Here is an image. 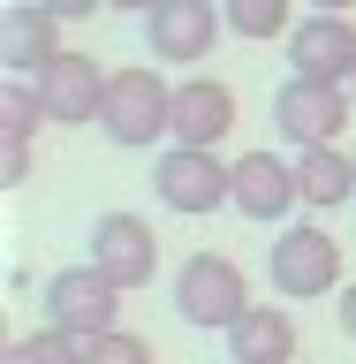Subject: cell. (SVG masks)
I'll list each match as a JSON object with an SVG mask.
<instances>
[{
  "label": "cell",
  "mask_w": 356,
  "mask_h": 364,
  "mask_svg": "<svg viewBox=\"0 0 356 364\" xmlns=\"http://www.w3.org/2000/svg\"><path fill=\"white\" fill-rule=\"evenodd\" d=\"M99 129L122 152H144L159 136H175V84L159 76L152 61H129L107 76V107H99Z\"/></svg>",
  "instance_id": "obj_1"
},
{
  "label": "cell",
  "mask_w": 356,
  "mask_h": 364,
  "mask_svg": "<svg viewBox=\"0 0 356 364\" xmlns=\"http://www.w3.org/2000/svg\"><path fill=\"white\" fill-rule=\"evenodd\" d=\"M311 8H318V16H349L356 0H311Z\"/></svg>",
  "instance_id": "obj_24"
},
{
  "label": "cell",
  "mask_w": 356,
  "mask_h": 364,
  "mask_svg": "<svg viewBox=\"0 0 356 364\" xmlns=\"http://www.w3.org/2000/svg\"><path fill=\"white\" fill-rule=\"evenodd\" d=\"M349 99H356V76H349Z\"/></svg>",
  "instance_id": "obj_25"
},
{
  "label": "cell",
  "mask_w": 356,
  "mask_h": 364,
  "mask_svg": "<svg viewBox=\"0 0 356 364\" xmlns=\"http://www.w3.org/2000/svg\"><path fill=\"white\" fill-rule=\"evenodd\" d=\"M107 8H129V16H152V8H167V0H107Z\"/></svg>",
  "instance_id": "obj_23"
},
{
  "label": "cell",
  "mask_w": 356,
  "mask_h": 364,
  "mask_svg": "<svg viewBox=\"0 0 356 364\" xmlns=\"http://www.w3.org/2000/svg\"><path fill=\"white\" fill-rule=\"evenodd\" d=\"M0 364H84V341H68V334H23V341H8L0 349Z\"/></svg>",
  "instance_id": "obj_17"
},
{
  "label": "cell",
  "mask_w": 356,
  "mask_h": 364,
  "mask_svg": "<svg viewBox=\"0 0 356 364\" xmlns=\"http://www.w3.org/2000/svg\"><path fill=\"white\" fill-rule=\"evenodd\" d=\"M91 266L107 273L114 289H152L159 273V235L144 228V213H99L91 220Z\"/></svg>",
  "instance_id": "obj_7"
},
{
  "label": "cell",
  "mask_w": 356,
  "mask_h": 364,
  "mask_svg": "<svg viewBox=\"0 0 356 364\" xmlns=\"http://www.w3.org/2000/svg\"><path fill=\"white\" fill-rule=\"evenodd\" d=\"M61 53L68 46H61V16H53V8L16 0V8L0 16V61H8V76H45Z\"/></svg>",
  "instance_id": "obj_13"
},
{
  "label": "cell",
  "mask_w": 356,
  "mask_h": 364,
  "mask_svg": "<svg viewBox=\"0 0 356 364\" xmlns=\"http://www.w3.org/2000/svg\"><path fill=\"white\" fill-rule=\"evenodd\" d=\"M38 8H53V16H61V23H84V16H99L107 0H38Z\"/></svg>",
  "instance_id": "obj_21"
},
{
  "label": "cell",
  "mask_w": 356,
  "mask_h": 364,
  "mask_svg": "<svg viewBox=\"0 0 356 364\" xmlns=\"http://www.w3.org/2000/svg\"><path fill=\"white\" fill-rule=\"evenodd\" d=\"M266 281H273V296H288V304L334 296L341 289V243L326 235V228H311V220L281 228L273 250H266Z\"/></svg>",
  "instance_id": "obj_5"
},
{
  "label": "cell",
  "mask_w": 356,
  "mask_h": 364,
  "mask_svg": "<svg viewBox=\"0 0 356 364\" xmlns=\"http://www.w3.org/2000/svg\"><path fill=\"white\" fill-rule=\"evenodd\" d=\"M341 334L356 341V281H349V289H341Z\"/></svg>",
  "instance_id": "obj_22"
},
{
  "label": "cell",
  "mask_w": 356,
  "mask_h": 364,
  "mask_svg": "<svg viewBox=\"0 0 356 364\" xmlns=\"http://www.w3.org/2000/svg\"><path fill=\"white\" fill-rule=\"evenodd\" d=\"M107 76L114 68H99L91 53H61V61L45 68V76H31L45 99V122H68V129H84V122H99V107H107Z\"/></svg>",
  "instance_id": "obj_11"
},
{
  "label": "cell",
  "mask_w": 356,
  "mask_h": 364,
  "mask_svg": "<svg viewBox=\"0 0 356 364\" xmlns=\"http://www.w3.org/2000/svg\"><path fill=\"white\" fill-rule=\"evenodd\" d=\"M356 122L349 84H311V76H288L273 91V129L288 136L296 152H318V144H341V129Z\"/></svg>",
  "instance_id": "obj_6"
},
{
  "label": "cell",
  "mask_w": 356,
  "mask_h": 364,
  "mask_svg": "<svg viewBox=\"0 0 356 364\" xmlns=\"http://www.w3.org/2000/svg\"><path fill=\"white\" fill-rule=\"evenodd\" d=\"M227 31L220 0H167L144 16V46H152L159 68H190V61H212V38Z\"/></svg>",
  "instance_id": "obj_8"
},
{
  "label": "cell",
  "mask_w": 356,
  "mask_h": 364,
  "mask_svg": "<svg viewBox=\"0 0 356 364\" xmlns=\"http://www.w3.org/2000/svg\"><path fill=\"white\" fill-rule=\"evenodd\" d=\"M296 182H303V205L311 213H334V205L356 198V152H341V144L296 152Z\"/></svg>",
  "instance_id": "obj_15"
},
{
  "label": "cell",
  "mask_w": 356,
  "mask_h": 364,
  "mask_svg": "<svg viewBox=\"0 0 356 364\" xmlns=\"http://www.w3.org/2000/svg\"><path fill=\"white\" fill-rule=\"evenodd\" d=\"M227 129H235V91H227L220 76H182L175 84V136H167V144L220 152Z\"/></svg>",
  "instance_id": "obj_12"
},
{
  "label": "cell",
  "mask_w": 356,
  "mask_h": 364,
  "mask_svg": "<svg viewBox=\"0 0 356 364\" xmlns=\"http://www.w3.org/2000/svg\"><path fill=\"white\" fill-rule=\"evenodd\" d=\"M38 122H45V99H38V84L8 76V91H0V136H31Z\"/></svg>",
  "instance_id": "obj_18"
},
{
  "label": "cell",
  "mask_w": 356,
  "mask_h": 364,
  "mask_svg": "<svg viewBox=\"0 0 356 364\" xmlns=\"http://www.w3.org/2000/svg\"><path fill=\"white\" fill-rule=\"evenodd\" d=\"M175 311H182V326L227 334V326L250 311L243 266H235V258H220V250H190V258L175 266Z\"/></svg>",
  "instance_id": "obj_2"
},
{
  "label": "cell",
  "mask_w": 356,
  "mask_h": 364,
  "mask_svg": "<svg viewBox=\"0 0 356 364\" xmlns=\"http://www.w3.org/2000/svg\"><path fill=\"white\" fill-rule=\"evenodd\" d=\"M84 364H159V357H152V341H144V334H122V326H114V334L84 341Z\"/></svg>",
  "instance_id": "obj_19"
},
{
  "label": "cell",
  "mask_w": 356,
  "mask_h": 364,
  "mask_svg": "<svg viewBox=\"0 0 356 364\" xmlns=\"http://www.w3.org/2000/svg\"><path fill=\"white\" fill-rule=\"evenodd\" d=\"M288 76L349 84V76H356V23L349 16H303L288 31Z\"/></svg>",
  "instance_id": "obj_10"
},
{
  "label": "cell",
  "mask_w": 356,
  "mask_h": 364,
  "mask_svg": "<svg viewBox=\"0 0 356 364\" xmlns=\"http://www.w3.org/2000/svg\"><path fill=\"white\" fill-rule=\"evenodd\" d=\"M227 364H296V318L281 304H250L227 326Z\"/></svg>",
  "instance_id": "obj_14"
},
{
  "label": "cell",
  "mask_w": 356,
  "mask_h": 364,
  "mask_svg": "<svg viewBox=\"0 0 356 364\" xmlns=\"http://www.w3.org/2000/svg\"><path fill=\"white\" fill-rule=\"evenodd\" d=\"M0 182H8V190L31 182V136H0Z\"/></svg>",
  "instance_id": "obj_20"
},
{
  "label": "cell",
  "mask_w": 356,
  "mask_h": 364,
  "mask_svg": "<svg viewBox=\"0 0 356 364\" xmlns=\"http://www.w3.org/2000/svg\"><path fill=\"white\" fill-rule=\"evenodd\" d=\"M38 296H45V326L68 334V341H99V334L122 326V289H114L91 258H84V266H61Z\"/></svg>",
  "instance_id": "obj_4"
},
{
  "label": "cell",
  "mask_w": 356,
  "mask_h": 364,
  "mask_svg": "<svg viewBox=\"0 0 356 364\" xmlns=\"http://www.w3.org/2000/svg\"><path fill=\"white\" fill-rule=\"evenodd\" d=\"M220 16H227L235 38L266 46V38H288L296 31V0H220Z\"/></svg>",
  "instance_id": "obj_16"
},
{
  "label": "cell",
  "mask_w": 356,
  "mask_h": 364,
  "mask_svg": "<svg viewBox=\"0 0 356 364\" xmlns=\"http://www.w3.org/2000/svg\"><path fill=\"white\" fill-rule=\"evenodd\" d=\"M296 205H303V182H296V159L266 152V144L235 159V213H243V220L273 228V220H288Z\"/></svg>",
  "instance_id": "obj_9"
},
{
  "label": "cell",
  "mask_w": 356,
  "mask_h": 364,
  "mask_svg": "<svg viewBox=\"0 0 356 364\" xmlns=\"http://www.w3.org/2000/svg\"><path fill=\"white\" fill-rule=\"evenodd\" d=\"M152 198L167 205V213H182V220H205V213L235 205V159L167 144V152L152 159Z\"/></svg>",
  "instance_id": "obj_3"
},
{
  "label": "cell",
  "mask_w": 356,
  "mask_h": 364,
  "mask_svg": "<svg viewBox=\"0 0 356 364\" xmlns=\"http://www.w3.org/2000/svg\"><path fill=\"white\" fill-rule=\"evenodd\" d=\"M349 152H356V144H349Z\"/></svg>",
  "instance_id": "obj_26"
}]
</instances>
